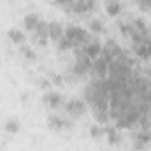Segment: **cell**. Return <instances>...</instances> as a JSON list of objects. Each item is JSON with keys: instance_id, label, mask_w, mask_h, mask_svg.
Returning a JSON list of instances; mask_svg holds the SVG:
<instances>
[{"instance_id": "cell-2", "label": "cell", "mask_w": 151, "mask_h": 151, "mask_svg": "<svg viewBox=\"0 0 151 151\" xmlns=\"http://www.w3.org/2000/svg\"><path fill=\"white\" fill-rule=\"evenodd\" d=\"M65 113L70 116V119H79L81 116H84L88 111V104L83 99H70L63 104Z\"/></svg>"}, {"instance_id": "cell-3", "label": "cell", "mask_w": 151, "mask_h": 151, "mask_svg": "<svg viewBox=\"0 0 151 151\" xmlns=\"http://www.w3.org/2000/svg\"><path fill=\"white\" fill-rule=\"evenodd\" d=\"M46 123H47V128H51L53 132H62V130L72 128V121L69 118H63V116H58V114H49Z\"/></svg>"}, {"instance_id": "cell-10", "label": "cell", "mask_w": 151, "mask_h": 151, "mask_svg": "<svg viewBox=\"0 0 151 151\" xmlns=\"http://www.w3.org/2000/svg\"><path fill=\"white\" fill-rule=\"evenodd\" d=\"M7 37H9L11 42H14L16 46H21V44L27 42V35L21 30H18V28H9L7 30Z\"/></svg>"}, {"instance_id": "cell-11", "label": "cell", "mask_w": 151, "mask_h": 151, "mask_svg": "<svg viewBox=\"0 0 151 151\" xmlns=\"http://www.w3.org/2000/svg\"><path fill=\"white\" fill-rule=\"evenodd\" d=\"M104 7H106V12H107L111 18L119 16V12H121V2H119V0H106Z\"/></svg>"}, {"instance_id": "cell-5", "label": "cell", "mask_w": 151, "mask_h": 151, "mask_svg": "<svg viewBox=\"0 0 151 151\" xmlns=\"http://www.w3.org/2000/svg\"><path fill=\"white\" fill-rule=\"evenodd\" d=\"M134 53L141 60H151V35H148L139 44H134Z\"/></svg>"}, {"instance_id": "cell-16", "label": "cell", "mask_w": 151, "mask_h": 151, "mask_svg": "<svg viewBox=\"0 0 151 151\" xmlns=\"http://www.w3.org/2000/svg\"><path fill=\"white\" fill-rule=\"evenodd\" d=\"M19 55L25 56V58L30 60V62H35V60H37V55H35L34 47H30V46H27V44H21V46H19Z\"/></svg>"}, {"instance_id": "cell-8", "label": "cell", "mask_w": 151, "mask_h": 151, "mask_svg": "<svg viewBox=\"0 0 151 151\" xmlns=\"http://www.w3.org/2000/svg\"><path fill=\"white\" fill-rule=\"evenodd\" d=\"M93 74L97 76L99 79H106V76L109 74V62L104 56H99L93 60Z\"/></svg>"}, {"instance_id": "cell-19", "label": "cell", "mask_w": 151, "mask_h": 151, "mask_svg": "<svg viewBox=\"0 0 151 151\" xmlns=\"http://www.w3.org/2000/svg\"><path fill=\"white\" fill-rule=\"evenodd\" d=\"M90 135H91L93 139H99V137H102V135H104V127H99V125H93V127H90Z\"/></svg>"}, {"instance_id": "cell-20", "label": "cell", "mask_w": 151, "mask_h": 151, "mask_svg": "<svg viewBox=\"0 0 151 151\" xmlns=\"http://www.w3.org/2000/svg\"><path fill=\"white\" fill-rule=\"evenodd\" d=\"M53 4H55L56 7L63 9V11H69V7L74 4V0H53Z\"/></svg>"}, {"instance_id": "cell-18", "label": "cell", "mask_w": 151, "mask_h": 151, "mask_svg": "<svg viewBox=\"0 0 151 151\" xmlns=\"http://www.w3.org/2000/svg\"><path fill=\"white\" fill-rule=\"evenodd\" d=\"M56 47H58L60 51H69V49H74V42H72L70 39H67L65 35H63V37L56 42Z\"/></svg>"}, {"instance_id": "cell-12", "label": "cell", "mask_w": 151, "mask_h": 151, "mask_svg": "<svg viewBox=\"0 0 151 151\" xmlns=\"http://www.w3.org/2000/svg\"><path fill=\"white\" fill-rule=\"evenodd\" d=\"M104 135L107 137V142H109L111 146H118V144L121 142V137H119L118 130L113 128V127H104Z\"/></svg>"}, {"instance_id": "cell-13", "label": "cell", "mask_w": 151, "mask_h": 151, "mask_svg": "<svg viewBox=\"0 0 151 151\" xmlns=\"http://www.w3.org/2000/svg\"><path fill=\"white\" fill-rule=\"evenodd\" d=\"M134 139H135V144H141L144 148H148V144L151 142V134L148 130H139L134 134Z\"/></svg>"}, {"instance_id": "cell-21", "label": "cell", "mask_w": 151, "mask_h": 151, "mask_svg": "<svg viewBox=\"0 0 151 151\" xmlns=\"http://www.w3.org/2000/svg\"><path fill=\"white\" fill-rule=\"evenodd\" d=\"M139 7L142 9V11H151V0H139Z\"/></svg>"}, {"instance_id": "cell-6", "label": "cell", "mask_w": 151, "mask_h": 151, "mask_svg": "<svg viewBox=\"0 0 151 151\" xmlns=\"http://www.w3.org/2000/svg\"><path fill=\"white\" fill-rule=\"evenodd\" d=\"M81 49H83V53H84L86 56H90L91 60H95V58H99V56L102 55V44H100L97 39H90Z\"/></svg>"}, {"instance_id": "cell-14", "label": "cell", "mask_w": 151, "mask_h": 151, "mask_svg": "<svg viewBox=\"0 0 151 151\" xmlns=\"http://www.w3.org/2000/svg\"><path fill=\"white\" fill-rule=\"evenodd\" d=\"M4 130H5L7 134L14 135V134H18V132L21 130V123H19L16 118H11V119H7V121L4 123Z\"/></svg>"}, {"instance_id": "cell-1", "label": "cell", "mask_w": 151, "mask_h": 151, "mask_svg": "<svg viewBox=\"0 0 151 151\" xmlns=\"http://www.w3.org/2000/svg\"><path fill=\"white\" fill-rule=\"evenodd\" d=\"M65 37L70 39V40L74 42V49L76 47H83V46L91 39L88 30H84V28H81V27H77V25H67V27H65Z\"/></svg>"}, {"instance_id": "cell-9", "label": "cell", "mask_w": 151, "mask_h": 151, "mask_svg": "<svg viewBox=\"0 0 151 151\" xmlns=\"http://www.w3.org/2000/svg\"><path fill=\"white\" fill-rule=\"evenodd\" d=\"M40 21H42V18H40V14H37V12H30V14H27V16L23 18L25 30L32 34V32L39 27V23H40Z\"/></svg>"}, {"instance_id": "cell-17", "label": "cell", "mask_w": 151, "mask_h": 151, "mask_svg": "<svg viewBox=\"0 0 151 151\" xmlns=\"http://www.w3.org/2000/svg\"><path fill=\"white\" fill-rule=\"evenodd\" d=\"M88 28H90V32L91 34H102L106 28H104V25H102V21L100 19H97V18H91L90 21H88Z\"/></svg>"}, {"instance_id": "cell-7", "label": "cell", "mask_w": 151, "mask_h": 151, "mask_svg": "<svg viewBox=\"0 0 151 151\" xmlns=\"http://www.w3.org/2000/svg\"><path fill=\"white\" fill-rule=\"evenodd\" d=\"M47 35H49V40L58 42L65 35V27L60 21H47Z\"/></svg>"}, {"instance_id": "cell-4", "label": "cell", "mask_w": 151, "mask_h": 151, "mask_svg": "<svg viewBox=\"0 0 151 151\" xmlns=\"http://www.w3.org/2000/svg\"><path fill=\"white\" fill-rule=\"evenodd\" d=\"M42 104H44L46 107L56 111V109H60V107L65 104V99H63L62 93H58V91H46V93L42 95Z\"/></svg>"}, {"instance_id": "cell-15", "label": "cell", "mask_w": 151, "mask_h": 151, "mask_svg": "<svg viewBox=\"0 0 151 151\" xmlns=\"http://www.w3.org/2000/svg\"><path fill=\"white\" fill-rule=\"evenodd\" d=\"M32 42H34V46L44 47L49 42V35L47 34H40V32H32Z\"/></svg>"}, {"instance_id": "cell-22", "label": "cell", "mask_w": 151, "mask_h": 151, "mask_svg": "<svg viewBox=\"0 0 151 151\" xmlns=\"http://www.w3.org/2000/svg\"><path fill=\"white\" fill-rule=\"evenodd\" d=\"M40 86H42V88H49V86H51L49 79H40Z\"/></svg>"}]
</instances>
